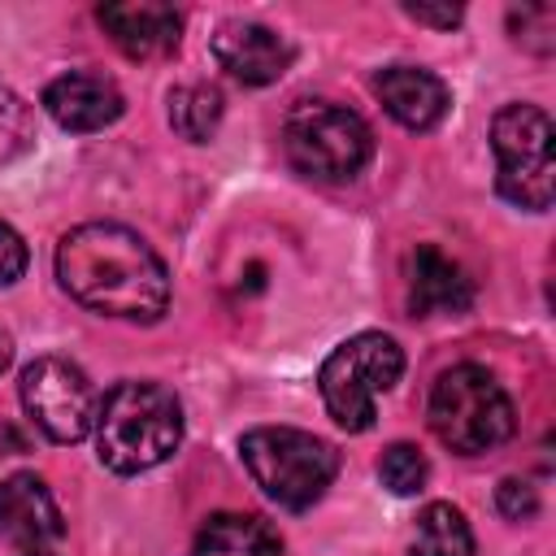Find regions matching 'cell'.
<instances>
[{
    "label": "cell",
    "mask_w": 556,
    "mask_h": 556,
    "mask_svg": "<svg viewBox=\"0 0 556 556\" xmlns=\"http://www.w3.org/2000/svg\"><path fill=\"white\" fill-rule=\"evenodd\" d=\"M65 521L61 508L52 500V491L43 486V478L35 473H13L0 482V539L26 552H43V543L61 539Z\"/></svg>",
    "instance_id": "8fae6325"
},
{
    "label": "cell",
    "mask_w": 556,
    "mask_h": 556,
    "mask_svg": "<svg viewBox=\"0 0 556 556\" xmlns=\"http://www.w3.org/2000/svg\"><path fill=\"white\" fill-rule=\"evenodd\" d=\"M408 556H473V530L460 508L434 500L417 517V543Z\"/></svg>",
    "instance_id": "e0dca14e"
},
{
    "label": "cell",
    "mask_w": 556,
    "mask_h": 556,
    "mask_svg": "<svg viewBox=\"0 0 556 556\" xmlns=\"http://www.w3.org/2000/svg\"><path fill=\"white\" fill-rule=\"evenodd\" d=\"M239 456L252 482L291 513L313 508L339 473V452L295 426H256L239 439Z\"/></svg>",
    "instance_id": "277c9868"
},
{
    "label": "cell",
    "mask_w": 556,
    "mask_h": 556,
    "mask_svg": "<svg viewBox=\"0 0 556 556\" xmlns=\"http://www.w3.org/2000/svg\"><path fill=\"white\" fill-rule=\"evenodd\" d=\"M56 278L83 308L100 317L156 321L169 308L165 261L117 222H83L56 243Z\"/></svg>",
    "instance_id": "6da1fadb"
},
{
    "label": "cell",
    "mask_w": 556,
    "mask_h": 556,
    "mask_svg": "<svg viewBox=\"0 0 556 556\" xmlns=\"http://www.w3.org/2000/svg\"><path fill=\"white\" fill-rule=\"evenodd\" d=\"M282 543L269 521L252 513H213L191 543V556H278Z\"/></svg>",
    "instance_id": "9a60e30c"
},
{
    "label": "cell",
    "mask_w": 556,
    "mask_h": 556,
    "mask_svg": "<svg viewBox=\"0 0 556 556\" xmlns=\"http://www.w3.org/2000/svg\"><path fill=\"white\" fill-rule=\"evenodd\" d=\"M469 304H473L469 274L434 243H421L408 261V308L417 317H439V313H465Z\"/></svg>",
    "instance_id": "5bb4252c"
},
{
    "label": "cell",
    "mask_w": 556,
    "mask_h": 556,
    "mask_svg": "<svg viewBox=\"0 0 556 556\" xmlns=\"http://www.w3.org/2000/svg\"><path fill=\"white\" fill-rule=\"evenodd\" d=\"M495 508L508 517V521H530L539 513V491L526 482V478H504L495 486Z\"/></svg>",
    "instance_id": "ffe728a7"
},
{
    "label": "cell",
    "mask_w": 556,
    "mask_h": 556,
    "mask_svg": "<svg viewBox=\"0 0 556 556\" xmlns=\"http://www.w3.org/2000/svg\"><path fill=\"white\" fill-rule=\"evenodd\" d=\"M426 473H430V465L413 443H391L378 460V478L391 495H417L426 486Z\"/></svg>",
    "instance_id": "ac0fdd59"
},
{
    "label": "cell",
    "mask_w": 556,
    "mask_h": 556,
    "mask_svg": "<svg viewBox=\"0 0 556 556\" xmlns=\"http://www.w3.org/2000/svg\"><path fill=\"white\" fill-rule=\"evenodd\" d=\"M282 152L313 182H348L365 169L374 135L361 113L330 100H300L282 122Z\"/></svg>",
    "instance_id": "5b68a950"
},
{
    "label": "cell",
    "mask_w": 556,
    "mask_h": 556,
    "mask_svg": "<svg viewBox=\"0 0 556 556\" xmlns=\"http://www.w3.org/2000/svg\"><path fill=\"white\" fill-rule=\"evenodd\" d=\"M96 456L113 473H143L169 460L182 443V404L169 387L122 378L96 404Z\"/></svg>",
    "instance_id": "7a4b0ae2"
},
{
    "label": "cell",
    "mask_w": 556,
    "mask_h": 556,
    "mask_svg": "<svg viewBox=\"0 0 556 556\" xmlns=\"http://www.w3.org/2000/svg\"><path fill=\"white\" fill-rule=\"evenodd\" d=\"M122 109H126V100H122L117 83L104 74L70 70L43 87V113L61 130H74V135H91V130L113 126L122 117Z\"/></svg>",
    "instance_id": "30bf717a"
},
{
    "label": "cell",
    "mask_w": 556,
    "mask_h": 556,
    "mask_svg": "<svg viewBox=\"0 0 556 556\" xmlns=\"http://www.w3.org/2000/svg\"><path fill=\"white\" fill-rule=\"evenodd\" d=\"M26 556H52V552H26Z\"/></svg>",
    "instance_id": "cb8c5ba5"
},
{
    "label": "cell",
    "mask_w": 556,
    "mask_h": 556,
    "mask_svg": "<svg viewBox=\"0 0 556 556\" xmlns=\"http://www.w3.org/2000/svg\"><path fill=\"white\" fill-rule=\"evenodd\" d=\"M9 356H13V339H9L4 330H0V369L9 365Z\"/></svg>",
    "instance_id": "603a6c76"
},
{
    "label": "cell",
    "mask_w": 556,
    "mask_h": 556,
    "mask_svg": "<svg viewBox=\"0 0 556 556\" xmlns=\"http://www.w3.org/2000/svg\"><path fill=\"white\" fill-rule=\"evenodd\" d=\"M404 374V352L391 334H378V330H365V334H352L343 339L326 361H321V374H317V387H321V400H326V413L361 434L374 426V408H378V395L391 391Z\"/></svg>",
    "instance_id": "8992f818"
},
{
    "label": "cell",
    "mask_w": 556,
    "mask_h": 556,
    "mask_svg": "<svg viewBox=\"0 0 556 556\" xmlns=\"http://www.w3.org/2000/svg\"><path fill=\"white\" fill-rule=\"evenodd\" d=\"M374 91L382 100V109L408 126V130H430L443 122L452 96H447V83L421 65H387L374 74Z\"/></svg>",
    "instance_id": "4fadbf2b"
},
{
    "label": "cell",
    "mask_w": 556,
    "mask_h": 556,
    "mask_svg": "<svg viewBox=\"0 0 556 556\" xmlns=\"http://www.w3.org/2000/svg\"><path fill=\"white\" fill-rule=\"evenodd\" d=\"M22 408L26 417L39 426V434H48L52 443H78L91 434L96 426V387L87 382V374L65 361V356H35L22 369L17 382Z\"/></svg>",
    "instance_id": "ba28073f"
},
{
    "label": "cell",
    "mask_w": 556,
    "mask_h": 556,
    "mask_svg": "<svg viewBox=\"0 0 556 556\" xmlns=\"http://www.w3.org/2000/svg\"><path fill=\"white\" fill-rule=\"evenodd\" d=\"M26 261H30V252H26L22 235L9 222H0V287H13L26 274Z\"/></svg>",
    "instance_id": "44dd1931"
},
{
    "label": "cell",
    "mask_w": 556,
    "mask_h": 556,
    "mask_svg": "<svg viewBox=\"0 0 556 556\" xmlns=\"http://www.w3.org/2000/svg\"><path fill=\"white\" fill-rule=\"evenodd\" d=\"M426 421L434 439L460 456H482L513 439L517 413L508 391L482 365H452L434 378Z\"/></svg>",
    "instance_id": "3957f363"
},
{
    "label": "cell",
    "mask_w": 556,
    "mask_h": 556,
    "mask_svg": "<svg viewBox=\"0 0 556 556\" xmlns=\"http://www.w3.org/2000/svg\"><path fill=\"white\" fill-rule=\"evenodd\" d=\"M35 143V113L30 104L0 83V161L22 156Z\"/></svg>",
    "instance_id": "d6986e66"
},
{
    "label": "cell",
    "mask_w": 556,
    "mask_h": 556,
    "mask_svg": "<svg viewBox=\"0 0 556 556\" xmlns=\"http://www.w3.org/2000/svg\"><path fill=\"white\" fill-rule=\"evenodd\" d=\"M491 152H495V187L508 204L547 213L556 191L552 165V117L539 104H504L491 117Z\"/></svg>",
    "instance_id": "52a82bcc"
},
{
    "label": "cell",
    "mask_w": 556,
    "mask_h": 556,
    "mask_svg": "<svg viewBox=\"0 0 556 556\" xmlns=\"http://www.w3.org/2000/svg\"><path fill=\"white\" fill-rule=\"evenodd\" d=\"M100 26L109 30V39L143 61V56H165L178 48V35H182V17L174 4H161V0H122V4H100L96 9Z\"/></svg>",
    "instance_id": "7c38bea8"
},
{
    "label": "cell",
    "mask_w": 556,
    "mask_h": 556,
    "mask_svg": "<svg viewBox=\"0 0 556 556\" xmlns=\"http://www.w3.org/2000/svg\"><path fill=\"white\" fill-rule=\"evenodd\" d=\"M404 13L413 22H426V26H439V30L460 26V4H404Z\"/></svg>",
    "instance_id": "7402d4cb"
},
{
    "label": "cell",
    "mask_w": 556,
    "mask_h": 556,
    "mask_svg": "<svg viewBox=\"0 0 556 556\" xmlns=\"http://www.w3.org/2000/svg\"><path fill=\"white\" fill-rule=\"evenodd\" d=\"M222 113H226V100L213 83H187L169 91V126L191 143L213 139L222 126Z\"/></svg>",
    "instance_id": "2e32d148"
},
{
    "label": "cell",
    "mask_w": 556,
    "mask_h": 556,
    "mask_svg": "<svg viewBox=\"0 0 556 556\" xmlns=\"http://www.w3.org/2000/svg\"><path fill=\"white\" fill-rule=\"evenodd\" d=\"M213 56L235 83L265 87V83H278L291 70L295 48L261 22H222L217 35H213Z\"/></svg>",
    "instance_id": "9c48e42d"
}]
</instances>
